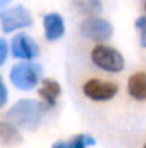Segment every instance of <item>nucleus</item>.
<instances>
[{
  "label": "nucleus",
  "instance_id": "20",
  "mask_svg": "<svg viewBox=\"0 0 146 148\" xmlns=\"http://www.w3.org/2000/svg\"><path fill=\"white\" fill-rule=\"evenodd\" d=\"M143 148H146V144H145V147H143Z\"/></svg>",
  "mask_w": 146,
  "mask_h": 148
},
{
  "label": "nucleus",
  "instance_id": "16",
  "mask_svg": "<svg viewBox=\"0 0 146 148\" xmlns=\"http://www.w3.org/2000/svg\"><path fill=\"white\" fill-rule=\"evenodd\" d=\"M7 99H9V94H7V86L3 81V78L0 76V108H3L6 103H7Z\"/></svg>",
  "mask_w": 146,
  "mask_h": 148
},
{
  "label": "nucleus",
  "instance_id": "8",
  "mask_svg": "<svg viewBox=\"0 0 146 148\" xmlns=\"http://www.w3.org/2000/svg\"><path fill=\"white\" fill-rule=\"evenodd\" d=\"M43 27L49 42H56L65 35V20L59 13H48L43 17Z\"/></svg>",
  "mask_w": 146,
  "mask_h": 148
},
{
  "label": "nucleus",
  "instance_id": "15",
  "mask_svg": "<svg viewBox=\"0 0 146 148\" xmlns=\"http://www.w3.org/2000/svg\"><path fill=\"white\" fill-rule=\"evenodd\" d=\"M9 58V43L4 38H0V66L6 63Z\"/></svg>",
  "mask_w": 146,
  "mask_h": 148
},
{
  "label": "nucleus",
  "instance_id": "7",
  "mask_svg": "<svg viewBox=\"0 0 146 148\" xmlns=\"http://www.w3.org/2000/svg\"><path fill=\"white\" fill-rule=\"evenodd\" d=\"M10 50L14 58L23 59V60H32L37 58L40 52L39 45L26 33H19L12 39Z\"/></svg>",
  "mask_w": 146,
  "mask_h": 148
},
{
  "label": "nucleus",
  "instance_id": "17",
  "mask_svg": "<svg viewBox=\"0 0 146 148\" xmlns=\"http://www.w3.org/2000/svg\"><path fill=\"white\" fill-rule=\"evenodd\" d=\"M52 148H70L69 145V143H65V141H57V143H54Z\"/></svg>",
  "mask_w": 146,
  "mask_h": 148
},
{
  "label": "nucleus",
  "instance_id": "5",
  "mask_svg": "<svg viewBox=\"0 0 146 148\" xmlns=\"http://www.w3.org/2000/svg\"><path fill=\"white\" fill-rule=\"evenodd\" d=\"M80 35L93 42L109 40L113 35L112 25L100 17H88L80 23Z\"/></svg>",
  "mask_w": 146,
  "mask_h": 148
},
{
  "label": "nucleus",
  "instance_id": "9",
  "mask_svg": "<svg viewBox=\"0 0 146 148\" xmlns=\"http://www.w3.org/2000/svg\"><path fill=\"white\" fill-rule=\"evenodd\" d=\"M62 94V88L59 85L57 81L46 78L42 81V88L39 89V95L43 99V103H46L48 106L53 108L56 105V101Z\"/></svg>",
  "mask_w": 146,
  "mask_h": 148
},
{
  "label": "nucleus",
  "instance_id": "12",
  "mask_svg": "<svg viewBox=\"0 0 146 148\" xmlns=\"http://www.w3.org/2000/svg\"><path fill=\"white\" fill-rule=\"evenodd\" d=\"M0 140L7 145H17L22 143V134L10 122L0 121Z\"/></svg>",
  "mask_w": 146,
  "mask_h": 148
},
{
  "label": "nucleus",
  "instance_id": "18",
  "mask_svg": "<svg viewBox=\"0 0 146 148\" xmlns=\"http://www.w3.org/2000/svg\"><path fill=\"white\" fill-rule=\"evenodd\" d=\"M10 1H12V0H0V9H1V7H4V6H7Z\"/></svg>",
  "mask_w": 146,
  "mask_h": 148
},
{
  "label": "nucleus",
  "instance_id": "14",
  "mask_svg": "<svg viewBox=\"0 0 146 148\" xmlns=\"http://www.w3.org/2000/svg\"><path fill=\"white\" fill-rule=\"evenodd\" d=\"M136 29L139 30V39H141V46L146 49V16H141L136 19L135 23Z\"/></svg>",
  "mask_w": 146,
  "mask_h": 148
},
{
  "label": "nucleus",
  "instance_id": "4",
  "mask_svg": "<svg viewBox=\"0 0 146 148\" xmlns=\"http://www.w3.org/2000/svg\"><path fill=\"white\" fill-rule=\"evenodd\" d=\"M0 25L4 33H12L19 29L30 27L33 25V17L24 6H14L0 13Z\"/></svg>",
  "mask_w": 146,
  "mask_h": 148
},
{
  "label": "nucleus",
  "instance_id": "11",
  "mask_svg": "<svg viewBox=\"0 0 146 148\" xmlns=\"http://www.w3.org/2000/svg\"><path fill=\"white\" fill-rule=\"evenodd\" d=\"M72 4L77 13L86 14L89 17H95L103 9L100 0H72Z\"/></svg>",
  "mask_w": 146,
  "mask_h": 148
},
{
  "label": "nucleus",
  "instance_id": "13",
  "mask_svg": "<svg viewBox=\"0 0 146 148\" xmlns=\"http://www.w3.org/2000/svg\"><path fill=\"white\" fill-rule=\"evenodd\" d=\"M95 144H96L95 138L90 137V135H86V134L76 135V137L69 143L70 148H86L88 145H95Z\"/></svg>",
  "mask_w": 146,
  "mask_h": 148
},
{
  "label": "nucleus",
  "instance_id": "3",
  "mask_svg": "<svg viewBox=\"0 0 146 148\" xmlns=\"http://www.w3.org/2000/svg\"><path fill=\"white\" fill-rule=\"evenodd\" d=\"M92 60L97 68L110 73H119L125 68V59L119 50L112 46L97 45L92 50Z\"/></svg>",
  "mask_w": 146,
  "mask_h": 148
},
{
  "label": "nucleus",
  "instance_id": "2",
  "mask_svg": "<svg viewBox=\"0 0 146 148\" xmlns=\"http://www.w3.org/2000/svg\"><path fill=\"white\" fill-rule=\"evenodd\" d=\"M43 69L39 63L30 60H22L12 66L9 78L10 82L20 91H30L36 88L42 79Z\"/></svg>",
  "mask_w": 146,
  "mask_h": 148
},
{
  "label": "nucleus",
  "instance_id": "10",
  "mask_svg": "<svg viewBox=\"0 0 146 148\" xmlns=\"http://www.w3.org/2000/svg\"><path fill=\"white\" fill-rule=\"evenodd\" d=\"M128 92L136 101H146V73L136 72L128 81Z\"/></svg>",
  "mask_w": 146,
  "mask_h": 148
},
{
  "label": "nucleus",
  "instance_id": "19",
  "mask_svg": "<svg viewBox=\"0 0 146 148\" xmlns=\"http://www.w3.org/2000/svg\"><path fill=\"white\" fill-rule=\"evenodd\" d=\"M145 10H146V3H145Z\"/></svg>",
  "mask_w": 146,
  "mask_h": 148
},
{
  "label": "nucleus",
  "instance_id": "6",
  "mask_svg": "<svg viewBox=\"0 0 146 148\" xmlns=\"http://www.w3.org/2000/svg\"><path fill=\"white\" fill-rule=\"evenodd\" d=\"M119 91V86L113 82L100 81V79H89L83 85V94L92 101H109L115 98Z\"/></svg>",
  "mask_w": 146,
  "mask_h": 148
},
{
  "label": "nucleus",
  "instance_id": "1",
  "mask_svg": "<svg viewBox=\"0 0 146 148\" xmlns=\"http://www.w3.org/2000/svg\"><path fill=\"white\" fill-rule=\"evenodd\" d=\"M45 105L36 99H20L7 112L6 119L16 128L35 131L43 121Z\"/></svg>",
  "mask_w": 146,
  "mask_h": 148
}]
</instances>
